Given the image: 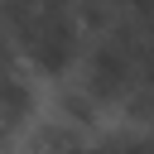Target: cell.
Instances as JSON below:
<instances>
[{"label": "cell", "mask_w": 154, "mask_h": 154, "mask_svg": "<svg viewBox=\"0 0 154 154\" xmlns=\"http://www.w3.org/2000/svg\"><path fill=\"white\" fill-rule=\"evenodd\" d=\"M38 116V87H34V67L29 63H14V67H0V130L14 140L29 120Z\"/></svg>", "instance_id": "obj_1"}]
</instances>
